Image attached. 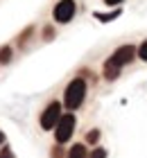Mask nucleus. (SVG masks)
Listing matches in <instances>:
<instances>
[{"label":"nucleus","instance_id":"1","mask_svg":"<svg viewBox=\"0 0 147 158\" xmlns=\"http://www.w3.org/2000/svg\"><path fill=\"white\" fill-rule=\"evenodd\" d=\"M84 97H86V81L84 79H72V81L68 84V88H66L63 93V104H66V109H70V111H75L82 106L84 102Z\"/></svg>","mask_w":147,"mask_h":158},{"label":"nucleus","instance_id":"2","mask_svg":"<svg viewBox=\"0 0 147 158\" xmlns=\"http://www.w3.org/2000/svg\"><path fill=\"white\" fill-rule=\"evenodd\" d=\"M134 54H136V48L134 45H122V48H118L115 52L111 54V59L106 61V66L120 70L122 66H127L129 61H134Z\"/></svg>","mask_w":147,"mask_h":158},{"label":"nucleus","instance_id":"3","mask_svg":"<svg viewBox=\"0 0 147 158\" xmlns=\"http://www.w3.org/2000/svg\"><path fill=\"white\" fill-rule=\"evenodd\" d=\"M72 131H75V115H61V120L57 122V127H54V138L57 142L61 145V142H66L72 135Z\"/></svg>","mask_w":147,"mask_h":158},{"label":"nucleus","instance_id":"4","mask_svg":"<svg viewBox=\"0 0 147 158\" xmlns=\"http://www.w3.org/2000/svg\"><path fill=\"white\" fill-rule=\"evenodd\" d=\"M59 120H61V104L59 102H50L45 106V111L41 113V127L43 129H54Z\"/></svg>","mask_w":147,"mask_h":158},{"label":"nucleus","instance_id":"5","mask_svg":"<svg viewBox=\"0 0 147 158\" xmlns=\"http://www.w3.org/2000/svg\"><path fill=\"white\" fill-rule=\"evenodd\" d=\"M75 0H61V2H57L54 7V20L57 23H68V20H72V16H75Z\"/></svg>","mask_w":147,"mask_h":158},{"label":"nucleus","instance_id":"6","mask_svg":"<svg viewBox=\"0 0 147 158\" xmlns=\"http://www.w3.org/2000/svg\"><path fill=\"white\" fill-rule=\"evenodd\" d=\"M68 158H86V147L84 145H75V147L70 149Z\"/></svg>","mask_w":147,"mask_h":158},{"label":"nucleus","instance_id":"7","mask_svg":"<svg viewBox=\"0 0 147 158\" xmlns=\"http://www.w3.org/2000/svg\"><path fill=\"white\" fill-rule=\"evenodd\" d=\"M11 59V48H2V50H0V63H7V61H9Z\"/></svg>","mask_w":147,"mask_h":158},{"label":"nucleus","instance_id":"8","mask_svg":"<svg viewBox=\"0 0 147 158\" xmlns=\"http://www.w3.org/2000/svg\"><path fill=\"white\" fill-rule=\"evenodd\" d=\"M88 158H106V152H104L102 147H97V149H95V152L88 156Z\"/></svg>","mask_w":147,"mask_h":158},{"label":"nucleus","instance_id":"9","mask_svg":"<svg viewBox=\"0 0 147 158\" xmlns=\"http://www.w3.org/2000/svg\"><path fill=\"white\" fill-rule=\"evenodd\" d=\"M138 54H141V59H143V61H147V41H145L143 45H141V50H138Z\"/></svg>","mask_w":147,"mask_h":158},{"label":"nucleus","instance_id":"10","mask_svg":"<svg viewBox=\"0 0 147 158\" xmlns=\"http://www.w3.org/2000/svg\"><path fill=\"white\" fill-rule=\"evenodd\" d=\"M97 138H100V131H91V133L86 135V140H88V142H97Z\"/></svg>","mask_w":147,"mask_h":158},{"label":"nucleus","instance_id":"11","mask_svg":"<svg viewBox=\"0 0 147 158\" xmlns=\"http://www.w3.org/2000/svg\"><path fill=\"white\" fill-rule=\"evenodd\" d=\"M0 158H14V154H11V149H2V152H0Z\"/></svg>","mask_w":147,"mask_h":158},{"label":"nucleus","instance_id":"12","mask_svg":"<svg viewBox=\"0 0 147 158\" xmlns=\"http://www.w3.org/2000/svg\"><path fill=\"white\" fill-rule=\"evenodd\" d=\"M52 158H63V152H61V147H54V149H52Z\"/></svg>","mask_w":147,"mask_h":158},{"label":"nucleus","instance_id":"13","mask_svg":"<svg viewBox=\"0 0 147 158\" xmlns=\"http://www.w3.org/2000/svg\"><path fill=\"white\" fill-rule=\"evenodd\" d=\"M106 5H118V2H122V0H104Z\"/></svg>","mask_w":147,"mask_h":158},{"label":"nucleus","instance_id":"14","mask_svg":"<svg viewBox=\"0 0 147 158\" xmlns=\"http://www.w3.org/2000/svg\"><path fill=\"white\" fill-rule=\"evenodd\" d=\"M2 142H5V133L0 131V145H2Z\"/></svg>","mask_w":147,"mask_h":158}]
</instances>
